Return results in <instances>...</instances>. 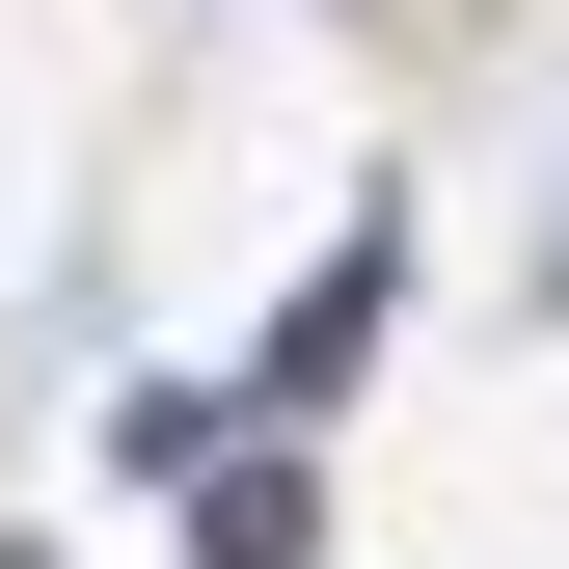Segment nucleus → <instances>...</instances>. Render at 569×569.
I'll return each instance as SVG.
<instances>
[{
    "instance_id": "f257e3e1",
    "label": "nucleus",
    "mask_w": 569,
    "mask_h": 569,
    "mask_svg": "<svg viewBox=\"0 0 569 569\" xmlns=\"http://www.w3.org/2000/svg\"><path fill=\"white\" fill-rule=\"evenodd\" d=\"M190 569H326V488H299V435H244L218 488H190Z\"/></svg>"
},
{
    "instance_id": "f03ea898",
    "label": "nucleus",
    "mask_w": 569,
    "mask_h": 569,
    "mask_svg": "<svg viewBox=\"0 0 569 569\" xmlns=\"http://www.w3.org/2000/svg\"><path fill=\"white\" fill-rule=\"evenodd\" d=\"M352 352H380V244L299 271V326H271V435H299V407H352Z\"/></svg>"
}]
</instances>
